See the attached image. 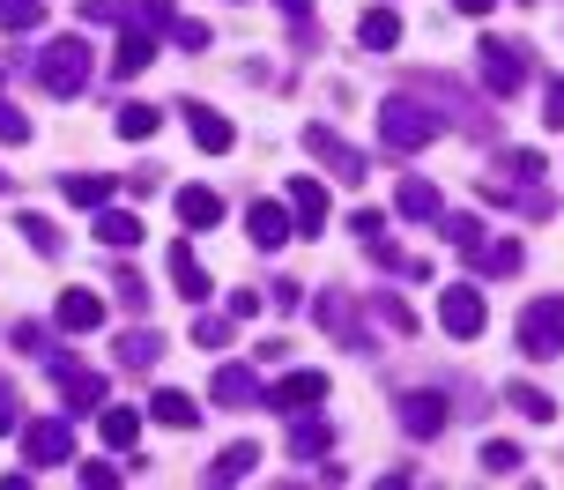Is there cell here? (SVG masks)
I'll return each instance as SVG.
<instances>
[{"mask_svg":"<svg viewBox=\"0 0 564 490\" xmlns=\"http://www.w3.org/2000/svg\"><path fill=\"white\" fill-rule=\"evenodd\" d=\"M379 134H387V149L409 156V149L438 142V134H446V119L431 112V105H416V97H387V105H379Z\"/></svg>","mask_w":564,"mask_h":490,"instance_id":"1","label":"cell"},{"mask_svg":"<svg viewBox=\"0 0 564 490\" xmlns=\"http://www.w3.org/2000/svg\"><path fill=\"white\" fill-rule=\"evenodd\" d=\"M37 83L53 89V97H75V89L89 83V45H83V37H59V45H45V53H37Z\"/></svg>","mask_w":564,"mask_h":490,"instance_id":"2","label":"cell"},{"mask_svg":"<svg viewBox=\"0 0 564 490\" xmlns=\"http://www.w3.org/2000/svg\"><path fill=\"white\" fill-rule=\"evenodd\" d=\"M564 349V297H535L528 313H520V357H557Z\"/></svg>","mask_w":564,"mask_h":490,"instance_id":"3","label":"cell"},{"mask_svg":"<svg viewBox=\"0 0 564 490\" xmlns=\"http://www.w3.org/2000/svg\"><path fill=\"white\" fill-rule=\"evenodd\" d=\"M482 319H490V305H482L476 283H446V290H438V327H446L453 342H476Z\"/></svg>","mask_w":564,"mask_h":490,"instance_id":"4","label":"cell"},{"mask_svg":"<svg viewBox=\"0 0 564 490\" xmlns=\"http://www.w3.org/2000/svg\"><path fill=\"white\" fill-rule=\"evenodd\" d=\"M305 149H312V164H327V178H341V186H365V149H349L335 134V127H305Z\"/></svg>","mask_w":564,"mask_h":490,"instance_id":"5","label":"cell"},{"mask_svg":"<svg viewBox=\"0 0 564 490\" xmlns=\"http://www.w3.org/2000/svg\"><path fill=\"white\" fill-rule=\"evenodd\" d=\"M476 67H482V83H490V97H512V89L528 83V59H520V45H512V37H482V45H476Z\"/></svg>","mask_w":564,"mask_h":490,"instance_id":"6","label":"cell"},{"mask_svg":"<svg viewBox=\"0 0 564 490\" xmlns=\"http://www.w3.org/2000/svg\"><path fill=\"white\" fill-rule=\"evenodd\" d=\"M394 416H401V432H409V438H438V432H446V416H453V402L438 394V386H409V394L394 402Z\"/></svg>","mask_w":564,"mask_h":490,"instance_id":"7","label":"cell"},{"mask_svg":"<svg viewBox=\"0 0 564 490\" xmlns=\"http://www.w3.org/2000/svg\"><path fill=\"white\" fill-rule=\"evenodd\" d=\"M312 319H319L341 349H371L365 327H357V297H349V290H319V297H312Z\"/></svg>","mask_w":564,"mask_h":490,"instance_id":"8","label":"cell"},{"mask_svg":"<svg viewBox=\"0 0 564 490\" xmlns=\"http://www.w3.org/2000/svg\"><path fill=\"white\" fill-rule=\"evenodd\" d=\"M268 409H282V416H305V409L327 402V372H282L268 394H260Z\"/></svg>","mask_w":564,"mask_h":490,"instance_id":"9","label":"cell"},{"mask_svg":"<svg viewBox=\"0 0 564 490\" xmlns=\"http://www.w3.org/2000/svg\"><path fill=\"white\" fill-rule=\"evenodd\" d=\"M268 386L253 379V364H216V379H208V402L216 409H253Z\"/></svg>","mask_w":564,"mask_h":490,"instance_id":"10","label":"cell"},{"mask_svg":"<svg viewBox=\"0 0 564 490\" xmlns=\"http://www.w3.org/2000/svg\"><path fill=\"white\" fill-rule=\"evenodd\" d=\"M75 454V424H30L23 432V461L30 468H59Z\"/></svg>","mask_w":564,"mask_h":490,"instance_id":"11","label":"cell"},{"mask_svg":"<svg viewBox=\"0 0 564 490\" xmlns=\"http://www.w3.org/2000/svg\"><path fill=\"white\" fill-rule=\"evenodd\" d=\"M290 224H297V231L305 238H319L327 231V186H319V178H290Z\"/></svg>","mask_w":564,"mask_h":490,"instance_id":"12","label":"cell"},{"mask_svg":"<svg viewBox=\"0 0 564 490\" xmlns=\"http://www.w3.org/2000/svg\"><path fill=\"white\" fill-rule=\"evenodd\" d=\"M45 364H53V386L75 409H97V402H105V379L89 372V364H75V357H45Z\"/></svg>","mask_w":564,"mask_h":490,"instance_id":"13","label":"cell"},{"mask_svg":"<svg viewBox=\"0 0 564 490\" xmlns=\"http://www.w3.org/2000/svg\"><path fill=\"white\" fill-rule=\"evenodd\" d=\"M246 231H253V246H260V253H282L297 224H290V208H282V202H253V216H246Z\"/></svg>","mask_w":564,"mask_h":490,"instance_id":"14","label":"cell"},{"mask_svg":"<svg viewBox=\"0 0 564 490\" xmlns=\"http://www.w3.org/2000/svg\"><path fill=\"white\" fill-rule=\"evenodd\" d=\"M53 319L67 327V335H89V327H105V297H97V290H59Z\"/></svg>","mask_w":564,"mask_h":490,"instance_id":"15","label":"cell"},{"mask_svg":"<svg viewBox=\"0 0 564 490\" xmlns=\"http://www.w3.org/2000/svg\"><path fill=\"white\" fill-rule=\"evenodd\" d=\"M394 208L409 216V224H438V216H446V194H438L431 178H401V186H394Z\"/></svg>","mask_w":564,"mask_h":490,"instance_id":"16","label":"cell"},{"mask_svg":"<svg viewBox=\"0 0 564 490\" xmlns=\"http://www.w3.org/2000/svg\"><path fill=\"white\" fill-rule=\"evenodd\" d=\"M171 202H178V224H186V231H208V224H224V194H216V186H178Z\"/></svg>","mask_w":564,"mask_h":490,"instance_id":"17","label":"cell"},{"mask_svg":"<svg viewBox=\"0 0 564 490\" xmlns=\"http://www.w3.org/2000/svg\"><path fill=\"white\" fill-rule=\"evenodd\" d=\"M423 89L438 97L431 112L446 119V127H476V134H482V112H476V105H468V89H460V83H446V75H431V83H423Z\"/></svg>","mask_w":564,"mask_h":490,"instance_id":"18","label":"cell"},{"mask_svg":"<svg viewBox=\"0 0 564 490\" xmlns=\"http://www.w3.org/2000/svg\"><path fill=\"white\" fill-rule=\"evenodd\" d=\"M186 134H194V142L208 149V156H224V149L238 142V134H230V119L216 112V105H186Z\"/></svg>","mask_w":564,"mask_h":490,"instance_id":"19","label":"cell"},{"mask_svg":"<svg viewBox=\"0 0 564 490\" xmlns=\"http://www.w3.org/2000/svg\"><path fill=\"white\" fill-rule=\"evenodd\" d=\"M97 438H105V446H112V454H134L141 446V409H97Z\"/></svg>","mask_w":564,"mask_h":490,"instance_id":"20","label":"cell"},{"mask_svg":"<svg viewBox=\"0 0 564 490\" xmlns=\"http://www.w3.org/2000/svg\"><path fill=\"white\" fill-rule=\"evenodd\" d=\"M171 283H178V297H186V305H200V297L216 290V275L194 260V246H171Z\"/></svg>","mask_w":564,"mask_h":490,"instance_id":"21","label":"cell"},{"mask_svg":"<svg viewBox=\"0 0 564 490\" xmlns=\"http://www.w3.org/2000/svg\"><path fill=\"white\" fill-rule=\"evenodd\" d=\"M327 446H335V432L319 424V409H305V416H290V454H297V461H319Z\"/></svg>","mask_w":564,"mask_h":490,"instance_id":"22","label":"cell"},{"mask_svg":"<svg viewBox=\"0 0 564 490\" xmlns=\"http://www.w3.org/2000/svg\"><path fill=\"white\" fill-rule=\"evenodd\" d=\"M97 246H112V253H119V246H141V216L105 202V208H97Z\"/></svg>","mask_w":564,"mask_h":490,"instance_id":"23","label":"cell"},{"mask_svg":"<svg viewBox=\"0 0 564 490\" xmlns=\"http://www.w3.org/2000/svg\"><path fill=\"white\" fill-rule=\"evenodd\" d=\"M149 59H156V37H149L141 23H127V37H119V53H112V75H127V83H134Z\"/></svg>","mask_w":564,"mask_h":490,"instance_id":"24","label":"cell"},{"mask_svg":"<svg viewBox=\"0 0 564 490\" xmlns=\"http://www.w3.org/2000/svg\"><path fill=\"white\" fill-rule=\"evenodd\" d=\"M149 416H156V424H171V432H194V424H200L194 394H178V386H164V394H149Z\"/></svg>","mask_w":564,"mask_h":490,"instance_id":"25","label":"cell"},{"mask_svg":"<svg viewBox=\"0 0 564 490\" xmlns=\"http://www.w3.org/2000/svg\"><path fill=\"white\" fill-rule=\"evenodd\" d=\"M357 37H365V53H394V45H401V15H394V8H365Z\"/></svg>","mask_w":564,"mask_h":490,"instance_id":"26","label":"cell"},{"mask_svg":"<svg viewBox=\"0 0 564 490\" xmlns=\"http://www.w3.org/2000/svg\"><path fill=\"white\" fill-rule=\"evenodd\" d=\"M156 357H164V335H149V327H127V335H119V364H127V372H156Z\"/></svg>","mask_w":564,"mask_h":490,"instance_id":"27","label":"cell"},{"mask_svg":"<svg viewBox=\"0 0 564 490\" xmlns=\"http://www.w3.org/2000/svg\"><path fill=\"white\" fill-rule=\"evenodd\" d=\"M260 468V446H224L216 461H208V483H246Z\"/></svg>","mask_w":564,"mask_h":490,"instance_id":"28","label":"cell"},{"mask_svg":"<svg viewBox=\"0 0 564 490\" xmlns=\"http://www.w3.org/2000/svg\"><path fill=\"white\" fill-rule=\"evenodd\" d=\"M59 186H67V202H75V208H105V202H112V178H105V172H67Z\"/></svg>","mask_w":564,"mask_h":490,"instance_id":"29","label":"cell"},{"mask_svg":"<svg viewBox=\"0 0 564 490\" xmlns=\"http://www.w3.org/2000/svg\"><path fill=\"white\" fill-rule=\"evenodd\" d=\"M506 409H520L528 424H550V416H557V402H550L542 386H528V379H512V386H506Z\"/></svg>","mask_w":564,"mask_h":490,"instance_id":"30","label":"cell"},{"mask_svg":"<svg viewBox=\"0 0 564 490\" xmlns=\"http://www.w3.org/2000/svg\"><path fill=\"white\" fill-rule=\"evenodd\" d=\"M482 476H520V461H528V454H520V446H512V438H482Z\"/></svg>","mask_w":564,"mask_h":490,"instance_id":"31","label":"cell"},{"mask_svg":"<svg viewBox=\"0 0 564 490\" xmlns=\"http://www.w3.org/2000/svg\"><path fill=\"white\" fill-rule=\"evenodd\" d=\"M112 127L127 134V142H149V134L164 127V112H156V105H119V119H112Z\"/></svg>","mask_w":564,"mask_h":490,"instance_id":"32","label":"cell"},{"mask_svg":"<svg viewBox=\"0 0 564 490\" xmlns=\"http://www.w3.org/2000/svg\"><path fill=\"white\" fill-rule=\"evenodd\" d=\"M438 231H446V246H460V253H468V260H476L482 246H490V238H482V224H476V216H438Z\"/></svg>","mask_w":564,"mask_h":490,"instance_id":"33","label":"cell"},{"mask_svg":"<svg viewBox=\"0 0 564 490\" xmlns=\"http://www.w3.org/2000/svg\"><path fill=\"white\" fill-rule=\"evenodd\" d=\"M15 231L30 238V253H45V260L59 253V231H53V224H45V216H37V208H23V216H15Z\"/></svg>","mask_w":564,"mask_h":490,"instance_id":"34","label":"cell"},{"mask_svg":"<svg viewBox=\"0 0 564 490\" xmlns=\"http://www.w3.org/2000/svg\"><path fill=\"white\" fill-rule=\"evenodd\" d=\"M112 297H119V305H127L134 319H149V283H141L134 268H119V275H112Z\"/></svg>","mask_w":564,"mask_h":490,"instance_id":"35","label":"cell"},{"mask_svg":"<svg viewBox=\"0 0 564 490\" xmlns=\"http://www.w3.org/2000/svg\"><path fill=\"white\" fill-rule=\"evenodd\" d=\"M83 23H141V0H83Z\"/></svg>","mask_w":564,"mask_h":490,"instance_id":"36","label":"cell"},{"mask_svg":"<svg viewBox=\"0 0 564 490\" xmlns=\"http://www.w3.org/2000/svg\"><path fill=\"white\" fill-rule=\"evenodd\" d=\"M45 23V0H0V30H37Z\"/></svg>","mask_w":564,"mask_h":490,"instance_id":"37","label":"cell"},{"mask_svg":"<svg viewBox=\"0 0 564 490\" xmlns=\"http://www.w3.org/2000/svg\"><path fill=\"white\" fill-rule=\"evenodd\" d=\"M371 313L387 319V327H394V335H416V313H409V305H401V297H387V290H379V297H371Z\"/></svg>","mask_w":564,"mask_h":490,"instance_id":"38","label":"cell"},{"mask_svg":"<svg viewBox=\"0 0 564 490\" xmlns=\"http://www.w3.org/2000/svg\"><path fill=\"white\" fill-rule=\"evenodd\" d=\"M282 15H290V30H297V45H319V23H312V0H275Z\"/></svg>","mask_w":564,"mask_h":490,"instance_id":"39","label":"cell"},{"mask_svg":"<svg viewBox=\"0 0 564 490\" xmlns=\"http://www.w3.org/2000/svg\"><path fill=\"white\" fill-rule=\"evenodd\" d=\"M476 268H490V275H512V268H520V246H512V238H498V246H482V253H476Z\"/></svg>","mask_w":564,"mask_h":490,"instance_id":"40","label":"cell"},{"mask_svg":"<svg viewBox=\"0 0 564 490\" xmlns=\"http://www.w3.org/2000/svg\"><path fill=\"white\" fill-rule=\"evenodd\" d=\"M542 127L564 134V75H550V89H542Z\"/></svg>","mask_w":564,"mask_h":490,"instance_id":"41","label":"cell"},{"mask_svg":"<svg viewBox=\"0 0 564 490\" xmlns=\"http://www.w3.org/2000/svg\"><path fill=\"white\" fill-rule=\"evenodd\" d=\"M194 342L200 349H230V319H194Z\"/></svg>","mask_w":564,"mask_h":490,"instance_id":"42","label":"cell"},{"mask_svg":"<svg viewBox=\"0 0 564 490\" xmlns=\"http://www.w3.org/2000/svg\"><path fill=\"white\" fill-rule=\"evenodd\" d=\"M0 142H30V119L15 112V105H8V97H0Z\"/></svg>","mask_w":564,"mask_h":490,"instance_id":"43","label":"cell"},{"mask_svg":"<svg viewBox=\"0 0 564 490\" xmlns=\"http://www.w3.org/2000/svg\"><path fill=\"white\" fill-rule=\"evenodd\" d=\"M268 305H275V313H297V305H305V290L290 283V275H275V290H268Z\"/></svg>","mask_w":564,"mask_h":490,"instance_id":"44","label":"cell"},{"mask_svg":"<svg viewBox=\"0 0 564 490\" xmlns=\"http://www.w3.org/2000/svg\"><path fill=\"white\" fill-rule=\"evenodd\" d=\"M83 483L89 490H112L119 483V461H83Z\"/></svg>","mask_w":564,"mask_h":490,"instance_id":"45","label":"cell"},{"mask_svg":"<svg viewBox=\"0 0 564 490\" xmlns=\"http://www.w3.org/2000/svg\"><path fill=\"white\" fill-rule=\"evenodd\" d=\"M171 45H186V53H200V45H208V23H171Z\"/></svg>","mask_w":564,"mask_h":490,"instance_id":"46","label":"cell"},{"mask_svg":"<svg viewBox=\"0 0 564 490\" xmlns=\"http://www.w3.org/2000/svg\"><path fill=\"white\" fill-rule=\"evenodd\" d=\"M15 349H23V357H45V327L23 319V327H15Z\"/></svg>","mask_w":564,"mask_h":490,"instance_id":"47","label":"cell"},{"mask_svg":"<svg viewBox=\"0 0 564 490\" xmlns=\"http://www.w3.org/2000/svg\"><path fill=\"white\" fill-rule=\"evenodd\" d=\"M23 424V402H15V386H0V432H15Z\"/></svg>","mask_w":564,"mask_h":490,"instance_id":"48","label":"cell"},{"mask_svg":"<svg viewBox=\"0 0 564 490\" xmlns=\"http://www.w3.org/2000/svg\"><path fill=\"white\" fill-rule=\"evenodd\" d=\"M453 8H460V15H490L498 0H453Z\"/></svg>","mask_w":564,"mask_h":490,"instance_id":"49","label":"cell"},{"mask_svg":"<svg viewBox=\"0 0 564 490\" xmlns=\"http://www.w3.org/2000/svg\"><path fill=\"white\" fill-rule=\"evenodd\" d=\"M0 186H8V172H0Z\"/></svg>","mask_w":564,"mask_h":490,"instance_id":"50","label":"cell"}]
</instances>
